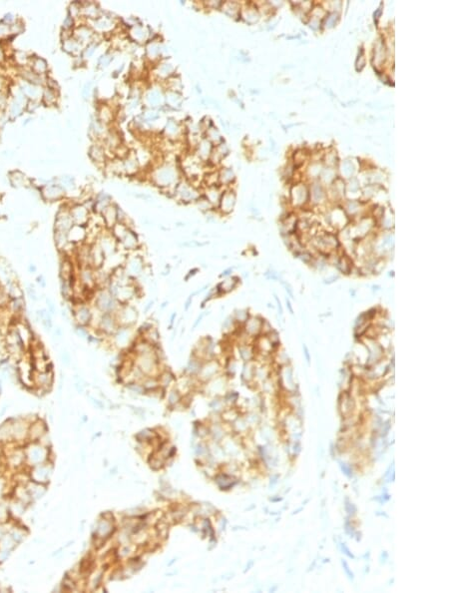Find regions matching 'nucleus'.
Instances as JSON below:
<instances>
[{
    "mask_svg": "<svg viewBox=\"0 0 449 593\" xmlns=\"http://www.w3.org/2000/svg\"><path fill=\"white\" fill-rule=\"evenodd\" d=\"M91 301L93 308L101 314L115 315L121 306V304L110 294L107 288H98V289H96Z\"/></svg>",
    "mask_w": 449,
    "mask_h": 593,
    "instance_id": "1",
    "label": "nucleus"
},
{
    "mask_svg": "<svg viewBox=\"0 0 449 593\" xmlns=\"http://www.w3.org/2000/svg\"><path fill=\"white\" fill-rule=\"evenodd\" d=\"M137 337L135 328L118 327L116 332L108 338L109 348L114 352H128Z\"/></svg>",
    "mask_w": 449,
    "mask_h": 593,
    "instance_id": "2",
    "label": "nucleus"
},
{
    "mask_svg": "<svg viewBox=\"0 0 449 593\" xmlns=\"http://www.w3.org/2000/svg\"><path fill=\"white\" fill-rule=\"evenodd\" d=\"M141 252L142 249L131 254H127L123 264L125 274L135 281L139 279L149 268L148 263L146 262V257Z\"/></svg>",
    "mask_w": 449,
    "mask_h": 593,
    "instance_id": "3",
    "label": "nucleus"
},
{
    "mask_svg": "<svg viewBox=\"0 0 449 593\" xmlns=\"http://www.w3.org/2000/svg\"><path fill=\"white\" fill-rule=\"evenodd\" d=\"M72 302V321L73 325L89 327L92 324L94 317V308L88 302Z\"/></svg>",
    "mask_w": 449,
    "mask_h": 593,
    "instance_id": "4",
    "label": "nucleus"
},
{
    "mask_svg": "<svg viewBox=\"0 0 449 593\" xmlns=\"http://www.w3.org/2000/svg\"><path fill=\"white\" fill-rule=\"evenodd\" d=\"M134 365L139 369L145 376H152L154 370H157L161 364L155 354V347L152 352L145 353L142 354H132Z\"/></svg>",
    "mask_w": 449,
    "mask_h": 593,
    "instance_id": "5",
    "label": "nucleus"
},
{
    "mask_svg": "<svg viewBox=\"0 0 449 593\" xmlns=\"http://www.w3.org/2000/svg\"><path fill=\"white\" fill-rule=\"evenodd\" d=\"M117 323L119 327L135 328L139 320L140 313L133 303L121 305L119 310L115 314Z\"/></svg>",
    "mask_w": 449,
    "mask_h": 593,
    "instance_id": "6",
    "label": "nucleus"
},
{
    "mask_svg": "<svg viewBox=\"0 0 449 593\" xmlns=\"http://www.w3.org/2000/svg\"><path fill=\"white\" fill-rule=\"evenodd\" d=\"M118 327L119 325L117 323L115 315L100 314L97 320V324L92 331L96 332L98 335H100L103 337L108 338L116 332Z\"/></svg>",
    "mask_w": 449,
    "mask_h": 593,
    "instance_id": "7",
    "label": "nucleus"
},
{
    "mask_svg": "<svg viewBox=\"0 0 449 593\" xmlns=\"http://www.w3.org/2000/svg\"><path fill=\"white\" fill-rule=\"evenodd\" d=\"M143 244L140 237L132 228H129L125 236L118 242V251L124 254H131L142 249Z\"/></svg>",
    "mask_w": 449,
    "mask_h": 593,
    "instance_id": "8",
    "label": "nucleus"
},
{
    "mask_svg": "<svg viewBox=\"0 0 449 593\" xmlns=\"http://www.w3.org/2000/svg\"><path fill=\"white\" fill-rule=\"evenodd\" d=\"M76 280L86 291L94 292L97 289L95 270L90 266L78 267L76 270Z\"/></svg>",
    "mask_w": 449,
    "mask_h": 593,
    "instance_id": "9",
    "label": "nucleus"
},
{
    "mask_svg": "<svg viewBox=\"0 0 449 593\" xmlns=\"http://www.w3.org/2000/svg\"><path fill=\"white\" fill-rule=\"evenodd\" d=\"M96 242L104 252L106 258L112 256L118 251V242L110 231L107 233H100Z\"/></svg>",
    "mask_w": 449,
    "mask_h": 593,
    "instance_id": "10",
    "label": "nucleus"
},
{
    "mask_svg": "<svg viewBox=\"0 0 449 593\" xmlns=\"http://www.w3.org/2000/svg\"><path fill=\"white\" fill-rule=\"evenodd\" d=\"M61 258L59 262V279L74 280L76 278V269L71 256L60 254Z\"/></svg>",
    "mask_w": 449,
    "mask_h": 593,
    "instance_id": "11",
    "label": "nucleus"
},
{
    "mask_svg": "<svg viewBox=\"0 0 449 593\" xmlns=\"http://www.w3.org/2000/svg\"><path fill=\"white\" fill-rule=\"evenodd\" d=\"M264 320L257 316H250L249 319L241 326L245 334L251 337H257L262 335V327Z\"/></svg>",
    "mask_w": 449,
    "mask_h": 593,
    "instance_id": "12",
    "label": "nucleus"
},
{
    "mask_svg": "<svg viewBox=\"0 0 449 593\" xmlns=\"http://www.w3.org/2000/svg\"><path fill=\"white\" fill-rule=\"evenodd\" d=\"M106 256L97 242L90 244V267L98 270L104 267Z\"/></svg>",
    "mask_w": 449,
    "mask_h": 593,
    "instance_id": "13",
    "label": "nucleus"
},
{
    "mask_svg": "<svg viewBox=\"0 0 449 593\" xmlns=\"http://www.w3.org/2000/svg\"><path fill=\"white\" fill-rule=\"evenodd\" d=\"M69 213H70V216H71V219H72L74 225L86 226L88 224L89 211L86 207L82 205L74 206L73 208H71L70 211H69Z\"/></svg>",
    "mask_w": 449,
    "mask_h": 593,
    "instance_id": "14",
    "label": "nucleus"
},
{
    "mask_svg": "<svg viewBox=\"0 0 449 593\" xmlns=\"http://www.w3.org/2000/svg\"><path fill=\"white\" fill-rule=\"evenodd\" d=\"M238 285H239V278L236 276H231L229 278L222 279V281L216 285V289H217L219 297L233 292L238 287Z\"/></svg>",
    "mask_w": 449,
    "mask_h": 593,
    "instance_id": "15",
    "label": "nucleus"
},
{
    "mask_svg": "<svg viewBox=\"0 0 449 593\" xmlns=\"http://www.w3.org/2000/svg\"><path fill=\"white\" fill-rule=\"evenodd\" d=\"M68 239L69 242L76 246L84 244L86 243V239H87V230H86L85 226L74 225L68 232Z\"/></svg>",
    "mask_w": 449,
    "mask_h": 593,
    "instance_id": "16",
    "label": "nucleus"
},
{
    "mask_svg": "<svg viewBox=\"0 0 449 593\" xmlns=\"http://www.w3.org/2000/svg\"><path fill=\"white\" fill-rule=\"evenodd\" d=\"M219 368L220 364L216 359L204 361L198 376L201 378H205L206 380H210L217 374Z\"/></svg>",
    "mask_w": 449,
    "mask_h": 593,
    "instance_id": "17",
    "label": "nucleus"
},
{
    "mask_svg": "<svg viewBox=\"0 0 449 593\" xmlns=\"http://www.w3.org/2000/svg\"><path fill=\"white\" fill-rule=\"evenodd\" d=\"M33 383L41 388H48L53 383V371L48 369L45 371H34Z\"/></svg>",
    "mask_w": 449,
    "mask_h": 593,
    "instance_id": "18",
    "label": "nucleus"
},
{
    "mask_svg": "<svg viewBox=\"0 0 449 593\" xmlns=\"http://www.w3.org/2000/svg\"><path fill=\"white\" fill-rule=\"evenodd\" d=\"M74 226V223L71 219L70 213L67 211L66 213H59L56 217L54 231H60L68 233L70 229Z\"/></svg>",
    "mask_w": 449,
    "mask_h": 593,
    "instance_id": "19",
    "label": "nucleus"
},
{
    "mask_svg": "<svg viewBox=\"0 0 449 593\" xmlns=\"http://www.w3.org/2000/svg\"><path fill=\"white\" fill-rule=\"evenodd\" d=\"M102 216H103V224H104V227L110 231L117 223H118V219H117V206L115 205H109L104 211L102 212Z\"/></svg>",
    "mask_w": 449,
    "mask_h": 593,
    "instance_id": "20",
    "label": "nucleus"
},
{
    "mask_svg": "<svg viewBox=\"0 0 449 593\" xmlns=\"http://www.w3.org/2000/svg\"><path fill=\"white\" fill-rule=\"evenodd\" d=\"M8 310L12 314L13 318H20L24 316L26 312V302L25 298H17L11 299L8 304Z\"/></svg>",
    "mask_w": 449,
    "mask_h": 593,
    "instance_id": "21",
    "label": "nucleus"
},
{
    "mask_svg": "<svg viewBox=\"0 0 449 593\" xmlns=\"http://www.w3.org/2000/svg\"><path fill=\"white\" fill-rule=\"evenodd\" d=\"M74 280L59 279V291L64 301H72L74 298Z\"/></svg>",
    "mask_w": 449,
    "mask_h": 593,
    "instance_id": "22",
    "label": "nucleus"
},
{
    "mask_svg": "<svg viewBox=\"0 0 449 593\" xmlns=\"http://www.w3.org/2000/svg\"><path fill=\"white\" fill-rule=\"evenodd\" d=\"M139 337L144 338L146 342H148L150 345L154 347L161 345V333L157 326H154L153 328H151L150 330H148L146 333H144L143 335Z\"/></svg>",
    "mask_w": 449,
    "mask_h": 593,
    "instance_id": "23",
    "label": "nucleus"
},
{
    "mask_svg": "<svg viewBox=\"0 0 449 593\" xmlns=\"http://www.w3.org/2000/svg\"><path fill=\"white\" fill-rule=\"evenodd\" d=\"M4 288L6 289L10 299H17V298H23L25 295L24 290L22 289L21 285L19 284V282L17 280H13L11 281L8 285L4 286Z\"/></svg>",
    "mask_w": 449,
    "mask_h": 593,
    "instance_id": "24",
    "label": "nucleus"
},
{
    "mask_svg": "<svg viewBox=\"0 0 449 593\" xmlns=\"http://www.w3.org/2000/svg\"><path fill=\"white\" fill-rule=\"evenodd\" d=\"M238 352L240 354V358L245 363H248L253 360L256 350L250 344H241L238 347Z\"/></svg>",
    "mask_w": 449,
    "mask_h": 593,
    "instance_id": "25",
    "label": "nucleus"
},
{
    "mask_svg": "<svg viewBox=\"0 0 449 593\" xmlns=\"http://www.w3.org/2000/svg\"><path fill=\"white\" fill-rule=\"evenodd\" d=\"M235 196L234 194H224L223 196H221L220 199V203H219V208L224 212V213H229L233 210L234 205H235Z\"/></svg>",
    "mask_w": 449,
    "mask_h": 593,
    "instance_id": "26",
    "label": "nucleus"
},
{
    "mask_svg": "<svg viewBox=\"0 0 449 593\" xmlns=\"http://www.w3.org/2000/svg\"><path fill=\"white\" fill-rule=\"evenodd\" d=\"M204 361H202L201 359L195 357V355H191V358L189 359L187 366H186V371L189 372L190 375H198L199 371L201 369L202 364Z\"/></svg>",
    "mask_w": 449,
    "mask_h": 593,
    "instance_id": "27",
    "label": "nucleus"
},
{
    "mask_svg": "<svg viewBox=\"0 0 449 593\" xmlns=\"http://www.w3.org/2000/svg\"><path fill=\"white\" fill-rule=\"evenodd\" d=\"M210 242L208 241H198V240H188V241H180L177 243V246L180 249H198L205 248L208 246Z\"/></svg>",
    "mask_w": 449,
    "mask_h": 593,
    "instance_id": "28",
    "label": "nucleus"
},
{
    "mask_svg": "<svg viewBox=\"0 0 449 593\" xmlns=\"http://www.w3.org/2000/svg\"><path fill=\"white\" fill-rule=\"evenodd\" d=\"M25 295L28 297V299L31 301V303H37L42 299V295L39 294V292L37 291L36 287L34 284L29 283L26 287H25Z\"/></svg>",
    "mask_w": 449,
    "mask_h": 593,
    "instance_id": "29",
    "label": "nucleus"
},
{
    "mask_svg": "<svg viewBox=\"0 0 449 593\" xmlns=\"http://www.w3.org/2000/svg\"><path fill=\"white\" fill-rule=\"evenodd\" d=\"M129 228H130V227H129V225H127V224H125V223H117V224H116V225H115V226H114V227H113V228L110 230V232H111V234L113 235L114 238L117 240V242H119V241H120L121 239H122L123 237L125 236V234H126V232L128 231V229H129Z\"/></svg>",
    "mask_w": 449,
    "mask_h": 593,
    "instance_id": "30",
    "label": "nucleus"
},
{
    "mask_svg": "<svg viewBox=\"0 0 449 593\" xmlns=\"http://www.w3.org/2000/svg\"><path fill=\"white\" fill-rule=\"evenodd\" d=\"M91 329L89 327H83V326H77V325H73V333L76 335V337H78L79 338L83 341L87 342L89 336L91 335Z\"/></svg>",
    "mask_w": 449,
    "mask_h": 593,
    "instance_id": "31",
    "label": "nucleus"
},
{
    "mask_svg": "<svg viewBox=\"0 0 449 593\" xmlns=\"http://www.w3.org/2000/svg\"><path fill=\"white\" fill-rule=\"evenodd\" d=\"M232 316L238 326H243L251 315L247 310H236Z\"/></svg>",
    "mask_w": 449,
    "mask_h": 593,
    "instance_id": "32",
    "label": "nucleus"
},
{
    "mask_svg": "<svg viewBox=\"0 0 449 593\" xmlns=\"http://www.w3.org/2000/svg\"><path fill=\"white\" fill-rule=\"evenodd\" d=\"M217 297H219V295H218L216 287L210 288V289L206 292V294H205V296H204V298H203V300L201 302V309H203V310L206 309V306H207V305H208V303L211 302L212 300L216 299Z\"/></svg>",
    "mask_w": 449,
    "mask_h": 593,
    "instance_id": "33",
    "label": "nucleus"
},
{
    "mask_svg": "<svg viewBox=\"0 0 449 593\" xmlns=\"http://www.w3.org/2000/svg\"><path fill=\"white\" fill-rule=\"evenodd\" d=\"M210 315H211V310L204 309V310H203V311H202V312H201V313L198 315V317L196 318V320L193 321L192 327H191V333H194V332H195V331H196V330H197V329L200 327V325L203 323V321H204V320H205L207 317L210 316Z\"/></svg>",
    "mask_w": 449,
    "mask_h": 593,
    "instance_id": "34",
    "label": "nucleus"
},
{
    "mask_svg": "<svg viewBox=\"0 0 449 593\" xmlns=\"http://www.w3.org/2000/svg\"><path fill=\"white\" fill-rule=\"evenodd\" d=\"M63 193L64 192L60 187H51L47 189V191L44 193V196L48 200H56L61 198L63 196Z\"/></svg>",
    "mask_w": 449,
    "mask_h": 593,
    "instance_id": "35",
    "label": "nucleus"
},
{
    "mask_svg": "<svg viewBox=\"0 0 449 593\" xmlns=\"http://www.w3.org/2000/svg\"><path fill=\"white\" fill-rule=\"evenodd\" d=\"M59 358L64 366L68 367V366H70L72 363L71 353L66 348H62L61 350H59Z\"/></svg>",
    "mask_w": 449,
    "mask_h": 593,
    "instance_id": "36",
    "label": "nucleus"
},
{
    "mask_svg": "<svg viewBox=\"0 0 449 593\" xmlns=\"http://www.w3.org/2000/svg\"><path fill=\"white\" fill-rule=\"evenodd\" d=\"M10 300L11 299L5 288L2 285H0V308H7Z\"/></svg>",
    "mask_w": 449,
    "mask_h": 593,
    "instance_id": "37",
    "label": "nucleus"
},
{
    "mask_svg": "<svg viewBox=\"0 0 449 593\" xmlns=\"http://www.w3.org/2000/svg\"><path fill=\"white\" fill-rule=\"evenodd\" d=\"M235 326H238L236 324V321L233 318V316H228L226 319L224 320V321L222 323V331L223 333L227 334L228 332L232 331V328H234Z\"/></svg>",
    "mask_w": 449,
    "mask_h": 593,
    "instance_id": "38",
    "label": "nucleus"
},
{
    "mask_svg": "<svg viewBox=\"0 0 449 593\" xmlns=\"http://www.w3.org/2000/svg\"><path fill=\"white\" fill-rule=\"evenodd\" d=\"M45 303H46V309L49 311V313L52 315L53 317L57 315V307L56 304L54 302V300L50 297H46L45 298Z\"/></svg>",
    "mask_w": 449,
    "mask_h": 593,
    "instance_id": "39",
    "label": "nucleus"
},
{
    "mask_svg": "<svg viewBox=\"0 0 449 593\" xmlns=\"http://www.w3.org/2000/svg\"><path fill=\"white\" fill-rule=\"evenodd\" d=\"M177 317H178V313L176 311L172 312L169 316V320H168V326H167V330L168 331H172L173 329L175 328L176 323H177Z\"/></svg>",
    "mask_w": 449,
    "mask_h": 593,
    "instance_id": "40",
    "label": "nucleus"
},
{
    "mask_svg": "<svg viewBox=\"0 0 449 593\" xmlns=\"http://www.w3.org/2000/svg\"><path fill=\"white\" fill-rule=\"evenodd\" d=\"M199 273H200V268H198V267H194L192 269H190L188 272L186 273L185 277H184V282H189L190 280H192Z\"/></svg>",
    "mask_w": 449,
    "mask_h": 593,
    "instance_id": "41",
    "label": "nucleus"
},
{
    "mask_svg": "<svg viewBox=\"0 0 449 593\" xmlns=\"http://www.w3.org/2000/svg\"><path fill=\"white\" fill-rule=\"evenodd\" d=\"M210 288H211V284H205L204 286H202V287L198 288V289L194 290V291H193L191 294H190V296H192L193 298H196V297L200 296L201 294H203V293H205V292L208 291V290L210 289Z\"/></svg>",
    "mask_w": 449,
    "mask_h": 593,
    "instance_id": "42",
    "label": "nucleus"
},
{
    "mask_svg": "<svg viewBox=\"0 0 449 593\" xmlns=\"http://www.w3.org/2000/svg\"><path fill=\"white\" fill-rule=\"evenodd\" d=\"M35 283L36 285L40 288L41 290H44L47 288V279L43 274H39L36 276L35 278Z\"/></svg>",
    "mask_w": 449,
    "mask_h": 593,
    "instance_id": "43",
    "label": "nucleus"
},
{
    "mask_svg": "<svg viewBox=\"0 0 449 593\" xmlns=\"http://www.w3.org/2000/svg\"><path fill=\"white\" fill-rule=\"evenodd\" d=\"M193 302H194V298H193L192 296H190V295H189V296L187 297V299L185 300V302H184V306H183V312H184L185 314H186V313H189V311L191 310V308H192V306H193Z\"/></svg>",
    "mask_w": 449,
    "mask_h": 593,
    "instance_id": "44",
    "label": "nucleus"
},
{
    "mask_svg": "<svg viewBox=\"0 0 449 593\" xmlns=\"http://www.w3.org/2000/svg\"><path fill=\"white\" fill-rule=\"evenodd\" d=\"M155 302H156V301H155V300H150V301H148V302H147V303L144 305V308H143V314H144V315H148V314H149V313L152 311V309L154 308Z\"/></svg>",
    "mask_w": 449,
    "mask_h": 593,
    "instance_id": "45",
    "label": "nucleus"
},
{
    "mask_svg": "<svg viewBox=\"0 0 449 593\" xmlns=\"http://www.w3.org/2000/svg\"><path fill=\"white\" fill-rule=\"evenodd\" d=\"M233 272H234V268H233V267L227 268V269H224V270L223 271V272H222V273L219 275V277H220V279L229 278V277L233 276Z\"/></svg>",
    "mask_w": 449,
    "mask_h": 593,
    "instance_id": "46",
    "label": "nucleus"
},
{
    "mask_svg": "<svg viewBox=\"0 0 449 593\" xmlns=\"http://www.w3.org/2000/svg\"><path fill=\"white\" fill-rule=\"evenodd\" d=\"M27 271H28V273H29V274H31V275H35V274L37 273V271H38V267H37L35 264H34V263L30 262V263L27 265Z\"/></svg>",
    "mask_w": 449,
    "mask_h": 593,
    "instance_id": "47",
    "label": "nucleus"
},
{
    "mask_svg": "<svg viewBox=\"0 0 449 593\" xmlns=\"http://www.w3.org/2000/svg\"><path fill=\"white\" fill-rule=\"evenodd\" d=\"M178 330H179V329H176V328H174V329H173V330L171 331V336H170V343H171V344H173V343H174V342H175V340H176V336H177V332H178Z\"/></svg>",
    "mask_w": 449,
    "mask_h": 593,
    "instance_id": "48",
    "label": "nucleus"
},
{
    "mask_svg": "<svg viewBox=\"0 0 449 593\" xmlns=\"http://www.w3.org/2000/svg\"><path fill=\"white\" fill-rule=\"evenodd\" d=\"M168 307H169V301H168V300H165V301H163V302L160 304V308H159V309H160V311H165V310H166Z\"/></svg>",
    "mask_w": 449,
    "mask_h": 593,
    "instance_id": "49",
    "label": "nucleus"
},
{
    "mask_svg": "<svg viewBox=\"0 0 449 593\" xmlns=\"http://www.w3.org/2000/svg\"><path fill=\"white\" fill-rule=\"evenodd\" d=\"M185 331H186V330H185V327H182V328H181V333H180V337H183V334L185 333Z\"/></svg>",
    "mask_w": 449,
    "mask_h": 593,
    "instance_id": "50",
    "label": "nucleus"
},
{
    "mask_svg": "<svg viewBox=\"0 0 449 593\" xmlns=\"http://www.w3.org/2000/svg\"><path fill=\"white\" fill-rule=\"evenodd\" d=\"M287 304H288V307H289V309L290 313H292V309H291V307H290V304H289V302L288 300H287Z\"/></svg>",
    "mask_w": 449,
    "mask_h": 593,
    "instance_id": "51",
    "label": "nucleus"
},
{
    "mask_svg": "<svg viewBox=\"0 0 449 593\" xmlns=\"http://www.w3.org/2000/svg\"><path fill=\"white\" fill-rule=\"evenodd\" d=\"M305 355H306V358H307V360H309V355H308V352H307V349H306L305 347Z\"/></svg>",
    "mask_w": 449,
    "mask_h": 593,
    "instance_id": "52",
    "label": "nucleus"
},
{
    "mask_svg": "<svg viewBox=\"0 0 449 593\" xmlns=\"http://www.w3.org/2000/svg\"><path fill=\"white\" fill-rule=\"evenodd\" d=\"M2 336H3V335L1 334V332H0V341H1V340H2V337H1Z\"/></svg>",
    "mask_w": 449,
    "mask_h": 593,
    "instance_id": "53",
    "label": "nucleus"
},
{
    "mask_svg": "<svg viewBox=\"0 0 449 593\" xmlns=\"http://www.w3.org/2000/svg\"><path fill=\"white\" fill-rule=\"evenodd\" d=\"M1 259H2V257H0V261H1Z\"/></svg>",
    "mask_w": 449,
    "mask_h": 593,
    "instance_id": "54",
    "label": "nucleus"
}]
</instances>
